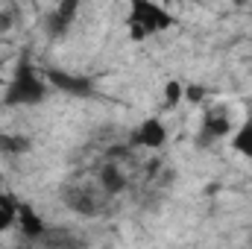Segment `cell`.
I'll list each match as a JSON object with an SVG mask.
<instances>
[{
    "mask_svg": "<svg viewBox=\"0 0 252 249\" xmlns=\"http://www.w3.org/2000/svg\"><path fill=\"white\" fill-rule=\"evenodd\" d=\"M100 182H103V190H109V193H121L126 190V176L121 173V167L118 164H103V170H100Z\"/></svg>",
    "mask_w": 252,
    "mask_h": 249,
    "instance_id": "11",
    "label": "cell"
},
{
    "mask_svg": "<svg viewBox=\"0 0 252 249\" xmlns=\"http://www.w3.org/2000/svg\"><path fill=\"white\" fill-rule=\"evenodd\" d=\"M15 24H18V9L15 6H3L0 9V32L15 30Z\"/></svg>",
    "mask_w": 252,
    "mask_h": 249,
    "instance_id": "14",
    "label": "cell"
},
{
    "mask_svg": "<svg viewBox=\"0 0 252 249\" xmlns=\"http://www.w3.org/2000/svg\"><path fill=\"white\" fill-rule=\"evenodd\" d=\"M50 94V82L38 73V67L32 64V56L30 50H24L18 56V64H15V73L9 79V85L3 88V106L9 109H18V106H38L44 103Z\"/></svg>",
    "mask_w": 252,
    "mask_h": 249,
    "instance_id": "1",
    "label": "cell"
},
{
    "mask_svg": "<svg viewBox=\"0 0 252 249\" xmlns=\"http://www.w3.org/2000/svg\"><path fill=\"white\" fill-rule=\"evenodd\" d=\"M176 24V15L156 0H129V18L126 27L132 30V41H144L150 35H158Z\"/></svg>",
    "mask_w": 252,
    "mask_h": 249,
    "instance_id": "2",
    "label": "cell"
},
{
    "mask_svg": "<svg viewBox=\"0 0 252 249\" xmlns=\"http://www.w3.org/2000/svg\"><path fill=\"white\" fill-rule=\"evenodd\" d=\"M79 3L82 0H59L53 6V12L47 15V32L53 38H62L70 32V27L76 24V15H79Z\"/></svg>",
    "mask_w": 252,
    "mask_h": 249,
    "instance_id": "4",
    "label": "cell"
},
{
    "mask_svg": "<svg viewBox=\"0 0 252 249\" xmlns=\"http://www.w3.org/2000/svg\"><path fill=\"white\" fill-rule=\"evenodd\" d=\"M132 144H138V147H144V150H158V147L167 144V126L161 124L158 118H147L144 124L135 129Z\"/></svg>",
    "mask_w": 252,
    "mask_h": 249,
    "instance_id": "6",
    "label": "cell"
},
{
    "mask_svg": "<svg viewBox=\"0 0 252 249\" xmlns=\"http://www.w3.org/2000/svg\"><path fill=\"white\" fill-rule=\"evenodd\" d=\"M205 97H208V88H202V85H185V91H182V103H190V106H199Z\"/></svg>",
    "mask_w": 252,
    "mask_h": 249,
    "instance_id": "13",
    "label": "cell"
},
{
    "mask_svg": "<svg viewBox=\"0 0 252 249\" xmlns=\"http://www.w3.org/2000/svg\"><path fill=\"white\" fill-rule=\"evenodd\" d=\"M18 208H21V199L12 190H0V232H9L12 226H18Z\"/></svg>",
    "mask_w": 252,
    "mask_h": 249,
    "instance_id": "8",
    "label": "cell"
},
{
    "mask_svg": "<svg viewBox=\"0 0 252 249\" xmlns=\"http://www.w3.org/2000/svg\"><path fill=\"white\" fill-rule=\"evenodd\" d=\"M0 88H3V62H0Z\"/></svg>",
    "mask_w": 252,
    "mask_h": 249,
    "instance_id": "17",
    "label": "cell"
},
{
    "mask_svg": "<svg viewBox=\"0 0 252 249\" xmlns=\"http://www.w3.org/2000/svg\"><path fill=\"white\" fill-rule=\"evenodd\" d=\"M232 150L244 158H252V115L232 132Z\"/></svg>",
    "mask_w": 252,
    "mask_h": 249,
    "instance_id": "10",
    "label": "cell"
},
{
    "mask_svg": "<svg viewBox=\"0 0 252 249\" xmlns=\"http://www.w3.org/2000/svg\"><path fill=\"white\" fill-rule=\"evenodd\" d=\"M164 6H173V3H182V0H161Z\"/></svg>",
    "mask_w": 252,
    "mask_h": 249,
    "instance_id": "16",
    "label": "cell"
},
{
    "mask_svg": "<svg viewBox=\"0 0 252 249\" xmlns=\"http://www.w3.org/2000/svg\"><path fill=\"white\" fill-rule=\"evenodd\" d=\"M235 6H247V3H252V0H232Z\"/></svg>",
    "mask_w": 252,
    "mask_h": 249,
    "instance_id": "15",
    "label": "cell"
},
{
    "mask_svg": "<svg viewBox=\"0 0 252 249\" xmlns=\"http://www.w3.org/2000/svg\"><path fill=\"white\" fill-rule=\"evenodd\" d=\"M47 82L56 91H64L70 97H91L94 94V82L88 76H76V73H64V70H47Z\"/></svg>",
    "mask_w": 252,
    "mask_h": 249,
    "instance_id": "5",
    "label": "cell"
},
{
    "mask_svg": "<svg viewBox=\"0 0 252 249\" xmlns=\"http://www.w3.org/2000/svg\"><path fill=\"white\" fill-rule=\"evenodd\" d=\"M32 150V138L18 132H0V156H27Z\"/></svg>",
    "mask_w": 252,
    "mask_h": 249,
    "instance_id": "9",
    "label": "cell"
},
{
    "mask_svg": "<svg viewBox=\"0 0 252 249\" xmlns=\"http://www.w3.org/2000/svg\"><path fill=\"white\" fill-rule=\"evenodd\" d=\"M182 91H185V85L176 82V79H170V82L164 85V109H176V106H182Z\"/></svg>",
    "mask_w": 252,
    "mask_h": 249,
    "instance_id": "12",
    "label": "cell"
},
{
    "mask_svg": "<svg viewBox=\"0 0 252 249\" xmlns=\"http://www.w3.org/2000/svg\"><path fill=\"white\" fill-rule=\"evenodd\" d=\"M18 232H21L27 241H41L44 232H47L41 214H38L30 202H21V208H18Z\"/></svg>",
    "mask_w": 252,
    "mask_h": 249,
    "instance_id": "7",
    "label": "cell"
},
{
    "mask_svg": "<svg viewBox=\"0 0 252 249\" xmlns=\"http://www.w3.org/2000/svg\"><path fill=\"white\" fill-rule=\"evenodd\" d=\"M229 132H235V126H232V118L226 115L223 106L205 109V115H202V129H199V147H208L211 141H220V138H226Z\"/></svg>",
    "mask_w": 252,
    "mask_h": 249,
    "instance_id": "3",
    "label": "cell"
}]
</instances>
